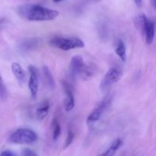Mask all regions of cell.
<instances>
[{
	"label": "cell",
	"instance_id": "6da1fadb",
	"mask_svg": "<svg viewBox=\"0 0 156 156\" xmlns=\"http://www.w3.org/2000/svg\"><path fill=\"white\" fill-rule=\"evenodd\" d=\"M17 13L21 18L27 21H52L59 16V13L54 9L44 7L37 4H24L17 9Z\"/></svg>",
	"mask_w": 156,
	"mask_h": 156
},
{
	"label": "cell",
	"instance_id": "7a4b0ae2",
	"mask_svg": "<svg viewBox=\"0 0 156 156\" xmlns=\"http://www.w3.org/2000/svg\"><path fill=\"white\" fill-rule=\"evenodd\" d=\"M69 73L73 79L88 80L94 75V69L87 65L82 56L76 55L73 56L70 62Z\"/></svg>",
	"mask_w": 156,
	"mask_h": 156
},
{
	"label": "cell",
	"instance_id": "3957f363",
	"mask_svg": "<svg viewBox=\"0 0 156 156\" xmlns=\"http://www.w3.org/2000/svg\"><path fill=\"white\" fill-rule=\"evenodd\" d=\"M137 29L142 32L147 44H152L155 37V22L147 18L145 14L136 17L135 21Z\"/></svg>",
	"mask_w": 156,
	"mask_h": 156
},
{
	"label": "cell",
	"instance_id": "277c9868",
	"mask_svg": "<svg viewBox=\"0 0 156 156\" xmlns=\"http://www.w3.org/2000/svg\"><path fill=\"white\" fill-rule=\"evenodd\" d=\"M50 43L53 47L64 50V51L85 47L84 41L80 38L76 37H56L52 38Z\"/></svg>",
	"mask_w": 156,
	"mask_h": 156
},
{
	"label": "cell",
	"instance_id": "5b68a950",
	"mask_svg": "<svg viewBox=\"0 0 156 156\" xmlns=\"http://www.w3.org/2000/svg\"><path fill=\"white\" fill-rule=\"evenodd\" d=\"M37 134L28 128H20L9 136V142L14 144H30L37 140Z\"/></svg>",
	"mask_w": 156,
	"mask_h": 156
},
{
	"label": "cell",
	"instance_id": "8992f818",
	"mask_svg": "<svg viewBox=\"0 0 156 156\" xmlns=\"http://www.w3.org/2000/svg\"><path fill=\"white\" fill-rule=\"evenodd\" d=\"M112 100V97L111 95L106 96L100 103L98 104L97 107L90 113L89 115L87 117V124L88 126H91L93 124L97 123L100 120L101 117L104 114L107 108L110 106Z\"/></svg>",
	"mask_w": 156,
	"mask_h": 156
},
{
	"label": "cell",
	"instance_id": "52a82bcc",
	"mask_svg": "<svg viewBox=\"0 0 156 156\" xmlns=\"http://www.w3.org/2000/svg\"><path fill=\"white\" fill-rule=\"evenodd\" d=\"M121 71L117 68H111L104 76L100 84V88L102 91L108 89L113 84L118 82L122 77Z\"/></svg>",
	"mask_w": 156,
	"mask_h": 156
},
{
	"label": "cell",
	"instance_id": "ba28073f",
	"mask_svg": "<svg viewBox=\"0 0 156 156\" xmlns=\"http://www.w3.org/2000/svg\"><path fill=\"white\" fill-rule=\"evenodd\" d=\"M28 71L30 75L28 80V88L32 98L36 99L37 96L38 87H39V72L36 67L32 65L28 66Z\"/></svg>",
	"mask_w": 156,
	"mask_h": 156
},
{
	"label": "cell",
	"instance_id": "9c48e42d",
	"mask_svg": "<svg viewBox=\"0 0 156 156\" xmlns=\"http://www.w3.org/2000/svg\"><path fill=\"white\" fill-rule=\"evenodd\" d=\"M62 85L64 92L66 95L65 101H64V109L66 112H70L71 111H73L75 107V98L73 89H72V87L69 83L65 80L62 81Z\"/></svg>",
	"mask_w": 156,
	"mask_h": 156
},
{
	"label": "cell",
	"instance_id": "30bf717a",
	"mask_svg": "<svg viewBox=\"0 0 156 156\" xmlns=\"http://www.w3.org/2000/svg\"><path fill=\"white\" fill-rule=\"evenodd\" d=\"M11 68H12V73L15 76V79L18 80V82L20 84H23L25 81V73L23 70V69L21 68V65L18 62H12V66H11Z\"/></svg>",
	"mask_w": 156,
	"mask_h": 156
},
{
	"label": "cell",
	"instance_id": "8fae6325",
	"mask_svg": "<svg viewBox=\"0 0 156 156\" xmlns=\"http://www.w3.org/2000/svg\"><path fill=\"white\" fill-rule=\"evenodd\" d=\"M50 103L48 101H44L41 103V105L37 108L36 117L38 120H43L48 114L50 111Z\"/></svg>",
	"mask_w": 156,
	"mask_h": 156
},
{
	"label": "cell",
	"instance_id": "7c38bea8",
	"mask_svg": "<svg viewBox=\"0 0 156 156\" xmlns=\"http://www.w3.org/2000/svg\"><path fill=\"white\" fill-rule=\"evenodd\" d=\"M43 74L44 76V80L45 82L47 83V87H48L50 89L53 90L55 88V81L53 79V76L52 75L51 72H50V69L47 66H44L42 68Z\"/></svg>",
	"mask_w": 156,
	"mask_h": 156
},
{
	"label": "cell",
	"instance_id": "4fadbf2b",
	"mask_svg": "<svg viewBox=\"0 0 156 156\" xmlns=\"http://www.w3.org/2000/svg\"><path fill=\"white\" fill-rule=\"evenodd\" d=\"M123 145V141H122L121 139L118 138L116 139L114 142L111 144L110 147L105 151V152L101 154V155H105V156H112L114 155H115V153L117 152V151L120 149V147Z\"/></svg>",
	"mask_w": 156,
	"mask_h": 156
},
{
	"label": "cell",
	"instance_id": "5bb4252c",
	"mask_svg": "<svg viewBox=\"0 0 156 156\" xmlns=\"http://www.w3.org/2000/svg\"><path fill=\"white\" fill-rule=\"evenodd\" d=\"M115 52L117 56L120 57L123 62H125L126 59V46L124 42L122 40H119L117 42V47H116Z\"/></svg>",
	"mask_w": 156,
	"mask_h": 156
},
{
	"label": "cell",
	"instance_id": "9a60e30c",
	"mask_svg": "<svg viewBox=\"0 0 156 156\" xmlns=\"http://www.w3.org/2000/svg\"><path fill=\"white\" fill-rule=\"evenodd\" d=\"M52 128H53V140L56 141L60 136L61 131H62L61 126L57 118H53L52 121Z\"/></svg>",
	"mask_w": 156,
	"mask_h": 156
},
{
	"label": "cell",
	"instance_id": "2e32d148",
	"mask_svg": "<svg viewBox=\"0 0 156 156\" xmlns=\"http://www.w3.org/2000/svg\"><path fill=\"white\" fill-rule=\"evenodd\" d=\"M7 98V90H6L4 82L0 75V98L2 100L5 101Z\"/></svg>",
	"mask_w": 156,
	"mask_h": 156
},
{
	"label": "cell",
	"instance_id": "e0dca14e",
	"mask_svg": "<svg viewBox=\"0 0 156 156\" xmlns=\"http://www.w3.org/2000/svg\"><path fill=\"white\" fill-rule=\"evenodd\" d=\"M75 138V134L74 133L72 130H69L68 133H67V137L66 140L65 141V145H64V149H67L69 146H71L72 143H73V140Z\"/></svg>",
	"mask_w": 156,
	"mask_h": 156
},
{
	"label": "cell",
	"instance_id": "ac0fdd59",
	"mask_svg": "<svg viewBox=\"0 0 156 156\" xmlns=\"http://www.w3.org/2000/svg\"><path fill=\"white\" fill-rule=\"evenodd\" d=\"M35 42H36V41H34V40H29V41H26L25 42H24L22 44V45H21V48H22L23 50H30V48H33L34 46H36Z\"/></svg>",
	"mask_w": 156,
	"mask_h": 156
},
{
	"label": "cell",
	"instance_id": "d6986e66",
	"mask_svg": "<svg viewBox=\"0 0 156 156\" xmlns=\"http://www.w3.org/2000/svg\"><path fill=\"white\" fill-rule=\"evenodd\" d=\"M21 155L24 156H37V154L30 149H24L21 151Z\"/></svg>",
	"mask_w": 156,
	"mask_h": 156
},
{
	"label": "cell",
	"instance_id": "ffe728a7",
	"mask_svg": "<svg viewBox=\"0 0 156 156\" xmlns=\"http://www.w3.org/2000/svg\"><path fill=\"white\" fill-rule=\"evenodd\" d=\"M1 156H15V154L10 150H5L0 153Z\"/></svg>",
	"mask_w": 156,
	"mask_h": 156
},
{
	"label": "cell",
	"instance_id": "44dd1931",
	"mask_svg": "<svg viewBox=\"0 0 156 156\" xmlns=\"http://www.w3.org/2000/svg\"><path fill=\"white\" fill-rule=\"evenodd\" d=\"M133 1L135 2V4L138 7H141L142 3H143V0H133Z\"/></svg>",
	"mask_w": 156,
	"mask_h": 156
},
{
	"label": "cell",
	"instance_id": "7402d4cb",
	"mask_svg": "<svg viewBox=\"0 0 156 156\" xmlns=\"http://www.w3.org/2000/svg\"><path fill=\"white\" fill-rule=\"evenodd\" d=\"M84 1L87 3H94L97 2H99L100 0H84Z\"/></svg>",
	"mask_w": 156,
	"mask_h": 156
},
{
	"label": "cell",
	"instance_id": "603a6c76",
	"mask_svg": "<svg viewBox=\"0 0 156 156\" xmlns=\"http://www.w3.org/2000/svg\"><path fill=\"white\" fill-rule=\"evenodd\" d=\"M53 1L54 2H59L62 1V0H53Z\"/></svg>",
	"mask_w": 156,
	"mask_h": 156
}]
</instances>
